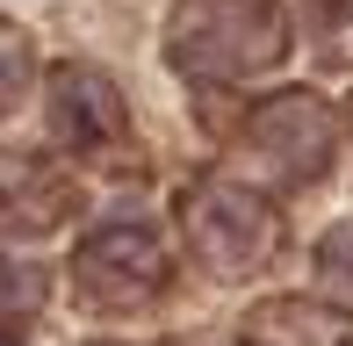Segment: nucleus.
<instances>
[{"instance_id": "f257e3e1", "label": "nucleus", "mask_w": 353, "mask_h": 346, "mask_svg": "<svg viewBox=\"0 0 353 346\" xmlns=\"http://www.w3.org/2000/svg\"><path fill=\"white\" fill-rule=\"evenodd\" d=\"M166 51L195 80H245L288 58V14L281 0H181Z\"/></svg>"}, {"instance_id": "f03ea898", "label": "nucleus", "mask_w": 353, "mask_h": 346, "mask_svg": "<svg viewBox=\"0 0 353 346\" xmlns=\"http://www.w3.org/2000/svg\"><path fill=\"white\" fill-rule=\"evenodd\" d=\"M72 281L94 310H144L152 296H166L173 260L159 245V231L144 224H101L87 245L72 253Z\"/></svg>"}, {"instance_id": "7ed1b4c3", "label": "nucleus", "mask_w": 353, "mask_h": 346, "mask_svg": "<svg viewBox=\"0 0 353 346\" xmlns=\"http://www.w3.org/2000/svg\"><path fill=\"white\" fill-rule=\"evenodd\" d=\"M181 224H188V245H195L216 274L252 267L274 245V231H281L274 210H267L252 187H238V181H195L188 202H181Z\"/></svg>"}, {"instance_id": "20e7f679", "label": "nucleus", "mask_w": 353, "mask_h": 346, "mask_svg": "<svg viewBox=\"0 0 353 346\" xmlns=\"http://www.w3.org/2000/svg\"><path fill=\"white\" fill-rule=\"evenodd\" d=\"M252 152L274 159V173L288 181H317L332 166V116L310 101V94H274V101L252 108Z\"/></svg>"}, {"instance_id": "39448f33", "label": "nucleus", "mask_w": 353, "mask_h": 346, "mask_svg": "<svg viewBox=\"0 0 353 346\" xmlns=\"http://www.w3.org/2000/svg\"><path fill=\"white\" fill-rule=\"evenodd\" d=\"M51 130L65 137V145H116L123 137V94L94 65L51 72Z\"/></svg>"}, {"instance_id": "423d86ee", "label": "nucleus", "mask_w": 353, "mask_h": 346, "mask_svg": "<svg viewBox=\"0 0 353 346\" xmlns=\"http://www.w3.org/2000/svg\"><path fill=\"white\" fill-rule=\"evenodd\" d=\"M65 210H72V187L65 181H51L37 159L0 152V224H8V231H51Z\"/></svg>"}, {"instance_id": "0eeeda50", "label": "nucleus", "mask_w": 353, "mask_h": 346, "mask_svg": "<svg viewBox=\"0 0 353 346\" xmlns=\"http://www.w3.org/2000/svg\"><path fill=\"white\" fill-rule=\"evenodd\" d=\"M245 346H339V325L310 303H274L245 325Z\"/></svg>"}, {"instance_id": "6e6552de", "label": "nucleus", "mask_w": 353, "mask_h": 346, "mask_svg": "<svg viewBox=\"0 0 353 346\" xmlns=\"http://www.w3.org/2000/svg\"><path fill=\"white\" fill-rule=\"evenodd\" d=\"M29 87V43H22V29H8L0 22V116L14 108V94Z\"/></svg>"}, {"instance_id": "1a4fd4ad", "label": "nucleus", "mask_w": 353, "mask_h": 346, "mask_svg": "<svg viewBox=\"0 0 353 346\" xmlns=\"http://www.w3.org/2000/svg\"><path fill=\"white\" fill-rule=\"evenodd\" d=\"M325 274H332V281H346V289H353V231H339V238L325 245Z\"/></svg>"}, {"instance_id": "9d476101", "label": "nucleus", "mask_w": 353, "mask_h": 346, "mask_svg": "<svg viewBox=\"0 0 353 346\" xmlns=\"http://www.w3.org/2000/svg\"><path fill=\"white\" fill-rule=\"evenodd\" d=\"M94 346H108V339H94Z\"/></svg>"}, {"instance_id": "9b49d317", "label": "nucleus", "mask_w": 353, "mask_h": 346, "mask_svg": "<svg viewBox=\"0 0 353 346\" xmlns=\"http://www.w3.org/2000/svg\"><path fill=\"white\" fill-rule=\"evenodd\" d=\"M0 346H8V339H0Z\"/></svg>"}]
</instances>
